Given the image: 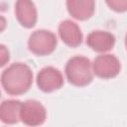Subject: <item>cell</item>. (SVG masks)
Segmentation results:
<instances>
[{"mask_svg": "<svg viewBox=\"0 0 127 127\" xmlns=\"http://www.w3.org/2000/svg\"><path fill=\"white\" fill-rule=\"evenodd\" d=\"M67 81L77 87L88 85L93 79V68L89 59L82 56L70 58L64 68Z\"/></svg>", "mask_w": 127, "mask_h": 127, "instance_id": "2", "label": "cell"}, {"mask_svg": "<svg viewBox=\"0 0 127 127\" xmlns=\"http://www.w3.org/2000/svg\"><path fill=\"white\" fill-rule=\"evenodd\" d=\"M36 81L40 90L49 93L60 89L64 85V76L58 68L45 66L38 72Z\"/></svg>", "mask_w": 127, "mask_h": 127, "instance_id": "6", "label": "cell"}, {"mask_svg": "<svg viewBox=\"0 0 127 127\" xmlns=\"http://www.w3.org/2000/svg\"><path fill=\"white\" fill-rule=\"evenodd\" d=\"M22 104L17 99H7L2 101L0 106V119L4 124H16L21 120Z\"/></svg>", "mask_w": 127, "mask_h": 127, "instance_id": "11", "label": "cell"}, {"mask_svg": "<svg viewBox=\"0 0 127 127\" xmlns=\"http://www.w3.org/2000/svg\"><path fill=\"white\" fill-rule=\"evenodd\" d=\"M68 14L78 21L91 18L95 11V0H66Z\"/></svg>", "mask_w": 127, "mask_h": 127, "instance_id": "10", "label": "cell"}, {"mask_svg": "<svg viewBox=\"0 0 127 127\" xmlns=\"http://www.w3.org/2000/svg\"><path fill=\"white\" fill-rule=\"evenodd\" d=\"M15 15L19 24L26 29L35 27L38 21L37 7L32 0H16Z\"/></svg>", "mask_w": 127, "mask_h": 127, "instance_id": "7", "label": "cell"}, {"mask_svg": "<svg viewBox=\"0 0 127 127\" xmlns=\"http://www.w3.org/2000/svg\"><path fill=\"white\" fill-rule=\"evenodd\" d=\"M93 73L102 79H110L117 76L121 70L120 61L110 54L97 56L92 63Z\"/></svg>", "mask_w": 127, "mask_h": 127, "instance_id": "4", "label": "cell"}, {"mask_svg": "<svg viewBox=\"0 0 127 127\" xmlns=\"http://www.w3.org/2000/svg\"><path fill=\"white\" fill-rule=\"evenodd\" d=\"M58 45L57 36L45 29L33 32L28 40V48L36 56H49L56 50Z\"/></svg>", "mask_w": 127, "mask_h": 127, "instance_id": "3", "label": "cell"}, {"mask_svg": "<svg viewBox=\"0 0 127 127\" xmlns=\"http://www.w3.org/2000/svg\"><path fill=\"white\" fill-rule=\"evenodd\" d=\"M107 6L117 13L127 11V0H105Z\"/></svg>", "mask_w": 127, "mask_h": 127, "instance_id": "12", "label": "cell"}, {"mask_svg": "<svg viewBox=\"0 0 127 127\" xmlns=\"http://www.w3.org/2000/svg\"><path fill=\"white\" fill-rule=\"evenodd\" d=\"M61 40L70 48H76L82 43V32L79 26L71 20H64L59 25Z\"/></svg>", "mask_w": 127, "mask_h": 127, "instance_id": "9", "label": "cell"}, {"mask_svg": "<svg viewBox=\"0 0 127 127\" xmlns=\"http://www.w3.org/2000/svg\"><path fill=\"white\" fill-rule=\"evenodd\" d=\"M0 50H1V66L5 65L6 63L9 61L10 57H9V51L6 49V47L4 45L0 46Z\"/></svg>", "mask_w": 127, "mask_h": 127, "instance_id": "13", "label": "cell"}, {"mask_svg": "<svg viewBox=\"0 0 127 127\" xmlns=\"http://www.w3.org/2000/svg\"><path fill=\"white\" fill-rule=\"evenodd\" d=\"M1 83L9 95L24 94L32 86L33 71L24 63H14L2 71Z\"/></svg>", "mask_w": 127, "mask_h": 127, "instance_id": "1", "label": "cell"}, {"mask_svg": "<svg viewBox=\"0 0 127 127\" xmlns=\"http://www.w3.org/2000/svg\"><path fill=\"white\" fill-rule=\"evenodd\" d=\"M86 45L94 52L106 53L113 49L115 45V36L107 31L95 30L87 35Z\"/></svg>", "mask_w": 127, "mask_h": 127, "instance_id": "8", "label": "cell"}, {"mask_svg": "<svg viewBox=\"0 0 127 127\" xmlns=\"http://www.w3.org/2000/svg\"><path fill=\"white\" fill-rule=\"evenodd\" d=\"M125 47H126V50H127V34L125 36Z\"/></svg>", "mask_w": 127, "mask_h": 127, "instance_id": "14", "label": "cell"}, {"mask_svg": "<svg viewBox=\"0 0 127 127\" xmlns=\"http://www.w3.org/2000/svg\"><path fill=\"white\" fill-rule=\"evenodd\" d=\"M47 118L45 106L38 100L30 99L22 104L21 121L27 126H39L44 124Z\"/></svg>", "mask_w": 127, "mask_h": 127, "instance_id": "5", "label": "cell"}]
</instances>
